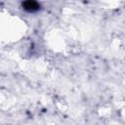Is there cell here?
<instances>
[{
  "mask_svg": "<svg viewBox=\"0 0 125 125\" xmlns=\"http://www.w3.org/2000/svg\"><path fill=\"white\" fill-rule=\"evenodd\" d=\"M21 5L23 10L28 13H35L40 9V4L36 0H24Z\"/></svg>",
  "mask_w": 125,
  "mask_h": 125,
  "instance_id": "cell-1",
  "label": "cell"
}]
</instances>
